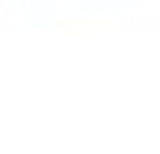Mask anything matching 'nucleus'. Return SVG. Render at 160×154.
<instances>
[]
</instances>
